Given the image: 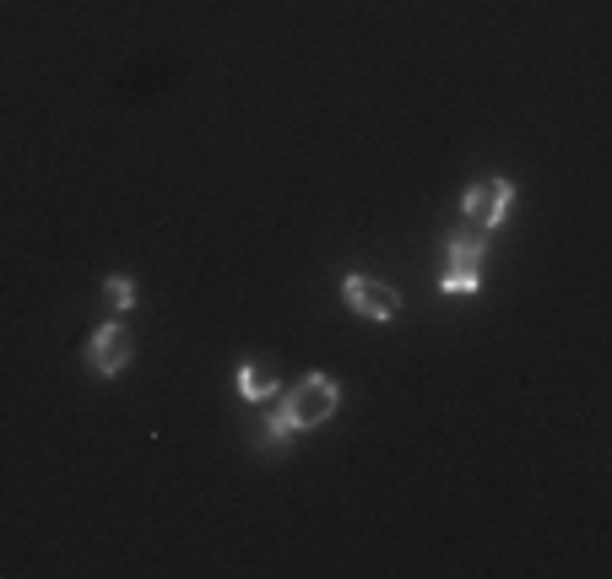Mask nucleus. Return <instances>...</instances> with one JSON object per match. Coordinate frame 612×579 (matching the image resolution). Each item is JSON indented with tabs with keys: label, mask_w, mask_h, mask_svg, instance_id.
<instances>
[{
	"label": "nucleus",
	"mask_w": 612,
	"mask_h": 579,
	"mask_svg": "<svg viewBox=\"0 0 612 579\" xmlns=\"http://www.w3.org/2000/svg\"><path fill=\"white\" fill-rule=\"evenodd\" d=\"M103 293H109V304H114L119 314H125V309H136V282H130V276H109V282H103Z\"/></svg>",
	"instance_id": "nucleus-8"
},
{
	"label": "nucleus",
	"mask_w": 612,
	"mask_h": 579,
	"mask_svg": "<svg viewBox=\"0 0 612 579\" xmlns=\"http://www.w3.org/2000/svg\"><path fill=\"white\" fill-rule=\"evenodd\" d=\"M445 255H450V266H472V271H483V260H488V233H483L477 222H461V228L445 239Z\"/></svg>",
	"instance_id": "nucleus-5"
},
{
	"label": "nucleus",
	"mask_w": 612,
	"mask_h": 579,
	"mask_svg": "<svg viewBox=\"0 0 612 579\" xmlns=\"http://www.w3.org/2000/svg\"><path fill=\"white\" fill-rule=\"evenodd\" d=\"M342 298L364 320H396V309H401V293L385 287V282H374V276H347L342 282Z\"/></svg>",
	"instance_id": "nucleus-4"
},
{
	"label": "nucleus",
	"mask_w": 612,
	"mask_h": 579,
	"mask_svg": "<svg viewBox=\"0 0 612 579\" xmlns=\"http://www.w3.org/2000/svg\"><path fill=\"white\" fill-rule=\"evenodd\" d=\"M439 287H445V293H456V298H467V293H477V287H483V271H472V266H445Z\"/></svg>",
	"instance_id": "nucleus-6"
},
{
	"label": "nucleus",
	"mask_w": 612,
	"mask_h": 579,
	"mask_svg": "<svg viewBox=\"0 0 612 579\" xmlns=\"http://www.w3.org/2000/svg\"><path fill=\"white\" fill-rule=\"evenodd\" d=\"M271 390H277V385H271L255 363H244V369H239V396H244V401H266Z\"/></svg>",
	"instance_id": "nucleus-7"
},
{
	"label": "nucleus",
	"mask_w": 612,
	"mask_h": 579,
	"mask_svg": "<svg viewBox=\"0 0 612 579\" xmlns=\"http://www.w3.org/2000/svg\"><path fill=\"white\" fill-rule=\"evenodd\" d=\"M282 417L293 423V434H309V428H320V423H331L336 417V407H342V385L331 379V374H304L293 390H282Z\"/></svg>",
	"instance_id": "nucleus-1"
},
{
	"label": "nucleus",
	"mask_w": 612,
	"mask_h": 579,
	"mask_svg": "<svg viewBox=\"0 0 612 579\" xmlns=\"http://www.w3.org/2000/svg\"><path fill=\"white\" fill-rule=\"evenodd\" d=\"M130 331L119 325V320H109V325H98L92 331V342H87V369L98 374V379H114L125 363H130Z\"/></svg>",
	"instance_id": "nucleus-3"
},
{
	"label": "nucleus",
	"mask_w": 612,
	"mask_h": 579,
	"mask_svg": "<svg viewBox=\"0 0 612 579\" xmlns=\"http://www.w3.org/2000/svg\"><path fill=\"white\" fill-rule=\"evenodd\" d=\"M510 206H515V184H510L505 173H494V179H483V184H472V190H467L461 217H467V222H477L483 233H494V228H505V222H510Z\"/></svg>",
	"instance_id": "nucleus-2"
}]
</instances>
